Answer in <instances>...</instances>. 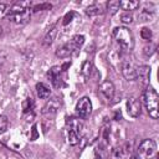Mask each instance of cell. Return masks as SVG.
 I'll return each instance as SVG.
<instances>
[{
    "instance_id": "cell-11",
    "label": "cell",
    "mask_w": 159,
    "mask_h": 159,
    "mask_svg": "<svg viewBox=\"0 0 159 159\" xmlns=\"http://www.w3.org/2000/svg\"><path fill=\"white\" fill-rule=\"evenodd\" d=\"M36 93H37V97H39V98L46 99V98L50 97L51 91H50V88H48L45 83H37V84H36Z\"/></svg>"
},
{
    "instance_id": "cell-15",
    "label": "cell",
    "mask_w": 159,
    "mask_h": 159,
    "mask_svg": "<svg viewBox=\"0 0 159 159\" xmlns=\"http://www.w3.org/2000/svg\"><path fill=\"white\" fill-rule=\"evenodd\" d=\"M78 135H80V134H78L76 130L68 128V132H67V139H68L70 145H77V144H78V142H80V137H78Z\"/></svg>"
},
{
    "instance_id": "cell-24",
    "label": "cell",
    "mask_w": 159,
    "mask_h": 159,
    "mask_svg": "<svg viewBox=\"0 0 159 159\" xmlns=\"http://www.w3.org/2000/svg\"><path fill=\"white\" fill-rule=\"evenodd\" d=\"M120 19H122V21L125 22V24H130V22L133 21V17H132L130 14H123V15L120 16Z\"/></svg>"
},
{
    "instance_id": "cell-9",
    "label": "cell",
    "mask_w": 159,
    "mask_h": 159,
    "mask_svg": "<svg viewBox=\"0 0 159 159\" xmlns=\"http://www.w3.org/2000/svg\"><path fill=\"white\" fill-rule=\"evenodd\" d=\"M99 91L107 99H112L114 96V84L111 81H104L99 86Z\"/></svg>"
},
{
    "instance_id": "cell-5",
    "label": "cell",
    "mask_w": 159,
    "mask_h": 159,
    "mask_svg": "<svg viewBox=\"0 0 159 159\" xmlns=\"http://www.w3.org/2000/svg\"><path fill=\"white\" fill-rule=\"evenodd\" d=\"M76 111L78 113V116L81 118H87L89 117L91 112H92V102L88 97H82L78 102H77V106H76Z\"/></svg>"
},
{
    "instance_id": "cell-10",
    "label": "cell",
    "mask_w": 159,
    "mask_h": 159,
    "mask_svg": "<svg viewBox=\"0 0 159 159\" xmlns=\"http://www.w3.org/2000/svg\"><path fill=\"white\" fill-rule=\"evenodd\" d=\"M73 51H75V48H73L72 43H71V42H67V43H65L63 46H61V47L57 48L56 55H57L58 57H62V58H63V57H68Z\"/></svg>"
},
{
    "instance_id": "cell-7",
    "label": "cell",
    "mask_w": 159,
    "mask_h": 159,
    "mask_svg": "<svg viewBox=\"0 0 159 159\" xmlns=\"http://www.w3.org/2000/svg\"><path fill=\"white\" fill-rule=\"evenodd\" d=\"M127 109H128V114L133 118H137L140 116V111H142V107H140V101L135 97H132L128 99L127 102Z\"/></svg>"
},
{
    "instance_id": "cell-22",
    "label": "cell",
    "mask_w": 159,
    "mask_h": 159,
    "mask_svg": "<svg viewBox=\"0 0 159 159\" xmlns=\"http://www.w3.org/2000/svg\"><path fill=\"white\" fill-rule=\"evenodd\" d=\"M140 36H142L144 40H149V39L152 37V31H150L149 29L144 27V29H142V31H140Z\"/></svg>"
},
{
    "instance_id": "cell-23",
    "label": "cell",
    "mask_w": 159,
    "mask_h": 159,
    "mask_svg": "<svg viewBox=\"0 0 159 159\" xmlns=\"http://www.w3.org/2000/svg\"><path fill=\"white\" fill-rule=\"evenodd\" d=\"M7 6H6V4H4V2H0V19H2V17H5L6 15H7Z\"/></svg>"
},
{
    "instance_id": "cell-12",
    "label": "cell",
    "mask_w": 159,
    "mask_h": 159,
    "mask_svg": "<svg viewBox=\"0 0 159 159\" xmlns=\"http://www.w3.org/2000/svg\"><path fill=\"white\" fill-rule=\"evenodd\" d=\"M60 73H61V67H60V66H53V67L48 71V77L51 78V81H52V83H53L55 86H60L58 82H57V81L61 82Z\"/></svg>"
},
{
    "instance_id": "cell-20",
    "label": "cell",
    "mask_w": 159,
    "mask_h": 159,
    "mask_svg": "<svg viewBox=\"0 0 159 159\" xmlns=\"http://www.w3.org/2000/svg\"><path fill=\"white\" fill-rule=\"evenodd\" d=\"M86 12L87 15H97V14H101V9L97 5H92L86 9Z\"/></svg>"
},
{
    "instance_id": "cell-13",
    "label": "cell",
    "mask_w": 159,
    "mask_h": 159,
    "mask_svg": "<svg viewBox=\"0 0 159 159\" xmlns=\"http://www.w3.org/2000/svg\"><path fill=\"white\" fill-rule=\"evenodd\" d=\"M138 6H139V1H135V0H123V1H119V7H122L125 11L135 10Z\"/></svg>"
},
{
    "instance_id": "cell-8",
    "label": "cell",
    "mask_w": 159,
    "mask_h": 159,
    "mask_svg": "<svg viewBox=\"0 0 159 159\" xmlns=\"http://www.w3.org/2000/svg\"><path fill=\"white\" fill-rule=\"evenodd\" d=\"M149 76H150V67L147 65L137 66V78H139L143 86L149 84Z\"/></svg>"
},
{
    "instance_id": "cell-26",
    "label": "cell",
    "mask_w": 159,
    "mask_h": 159,
    "mask_svg": "<svg viewBox=\"0 0 159 159\" xmlns=\"http://www.w3.org/2000/svg\"><path fill=\"white\" fill-rule=\"evenodd\" d=\"M132 159H137V158H135V157H132Z\"/></svg>"
},
{
    "instance_id": "cell-4",
    "label": "cell",
    "mask_w": 159,
    "mask_h": 159,
    "mask_svg": "<svg viewBox=\"0 0 159 159\" xmlns=\"http://www.w3.org/2000/svg\"><path fill=\"white\" fill-rule=\"evenodd\" d=\"M157 143L153 139H144L138 147V159H154L157 155Z\"/></svg>"
},
{
    "instance_id": "cell-19",
    "label": "cell",
    "mask_w": 159,
    "mask_h": 159,
    "mask_svg": "<svg viewBox=\"0 0 159 159\" xmlns=\"http://www.w3.org/2000/svg\"><path fill=\"white\" fill-rule=\"evenodd\" d=\"M9 127V120L5 116H0V134L5 133Z\"/></svg>"
},
{
    "instance_id": "cell-18",
    "label": "cell",
    "mask_w": 159,
    "mask_h": 159,
    "mask_svg": "<svg viewBox=\"0 0 159 159\" xmlns=\"http://www.w3.org/2000/svg\"><path fill=\"white\" fill-rule=\"evenodd\" d=\"M107 9H108V11H109L111 15L116 14L117 10L119 9V1H109V2L107 4Z\"/></svg>"
},
{
    "instance_id": "cell-6",
    "label": "cell",
    "mask_w": 159,
    "mask_h": 159,
    "mask_svg": "<svg viewBox=\"0 0 159 159\" xmlns=\"http://www.w3.org/2000/svg\"><path fill=\"white\" fill-rule=\"evenodd\" d=\"M122 73L128 81H134L137 80V66L132 60L125 58L122 65Z\"/></svg>"
},
{
    "instance_id": "cell-2",
    "label": "cell",
    "mask_w": 159,
    "mask_h": 159,
    "mask_svg": "<svg viewBox=\"0 0 159 159\" xmlns=\"http://www.w3.org/2000/svg\"><path fill=\"white\" fill-rule=\"evenodd\" d=\"M143 101L147 107V111L149 116L153 119H157L159 117V96L157 91L153 87H147L143 93Z\"/></svg>"
},
{
    "instance_id": "cell-14",
    "label": "cell",
    "mask_w": 159,
    "mask_h": 159,
    "mask_svg": "<svg viewBox=\"0 0 159 159\" xmlns=\"http://www.w3.org/2000/svg\"><path fill=\"white\" fill-rule=\"evenodd\" d=\"M56 32H57V29H56V27H52V29L48 30V32L45 35L43 41H42L43 46H50V45L52 43V41H53L55 36H56Z\"/></svg>"
},
{
    "instance_id": "cell-1",
    "label": "cell",
    "mask_w": 159,
    "mask_h": 159,
    "mask_svg": "<svg viewBox=\"0 0 159 159\" xmlns=\"http://www.w3.org/2000/svg\"><path fill=\"white\" fill-rule=\"evenodd\" d=\"M30 7L31 2L30 1H19L15 2L10 10L7 11V19L9 21L16 24V25H24L30 20Z\"/></svg>"
},
{
    "instance_id": "cell-16",
    "label": "cell",
    "mask_w": 159,
    "mask_h": 159,
    "mask_svg": "<svg viewBox=\"0 0 159 159\" xmlns=\"http://www.w3.org/2000/svg\"><path fill=\"white\" fill-rule=\"evenodd\" d=\"M70 42L72 43V46H73L75 50H78L83 45V42H84V36L83 35H76V36L72 37V40Z\"/></svg>"
},
{
    "instance_id": "cell-17",
    "label": "cell",
    "mask_w": 159,
    "mask_h": 159,
    "mask_svg": "<svg viewBox=\"0 0 159 159\" xmlns=\"http://www.w3.org/2000/svg\"><path fill=\"white\" fill-rule=\"evenodd\" d=\"M70 129H73V130H76V132L80 134L81 130H82V124H81L77 119L71 118V119H70Z\"/></svg>"
},
{
    "instance_id": "cell-25",
    "label": "cell",
    "mask_w": 159,
    "mask_h": 159,
    "mask_svg": "<svg viewBox=\"0 0 159 159\" xmlns=\"http://www.w3.org/2000/svg\"><path fill=\"white\" fill-rule=\"evenodd\" d=\"M1 32H2V27L0 26V35H1Z\"/></svg>"
},
{
    "instance_id": "cell-21",
    "label": "cell",
    "mask_w": 159,
    "mask_h": 159,
    "mask_svg": "<svg viewBox=\"0 0 159 159\" xmlns=\"http://www.w3.org/2000/svg\"><path fill=\"white\" fill-rule=\"evenodd\" d=\"M154 51H155V45H153V43H149V45H147L144 48H143V52H144V55L145 56H152L153 53H154Z\"/></svg>"
},
{
    "instance_id": "cell-3",
    "label": "cell",
    "mask_w": 159,
    "mask_h": 159,
    "mask_svg": "<svg viewBox=\"0 0 159 159\" xmlns=\"http://www.w3.org/2000/svg\"><path fill=\"white\" fill-rule=\"evenodd\" d=\"M113 37L116 39L120 48H123L124 51H132L134 46V40H133V35L129 29L123 27V26L116 27L113 31Z\"/></svg>"
}]
</instances>
